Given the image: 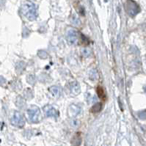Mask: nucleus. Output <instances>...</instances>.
Returning <instances> with one entry per match:
<instances>
[{
  "mask_svg": "<svg viewBox=\"0 0 146 146\" xmlns=\"http://www.w3.org/2000/svg\"><path fill=\"white\" fill-rule=\"evenodd\" d=\"M28 78H29V79H31V80H27V81L29 82V84H34V82H35V76H30Z\"/></svg>",
  "mask_w": 146,
  "mask_h": 146,
  "instance_id": "f3484780",
  "label": "nucleus"
},
{
  "mask_svg": "<svg viewBox=\"0 0 146 146\" xmlns=\"http://www.w3.org/2000/svg\"><path fill=\"white\" fill-rule=\"evenodd\" d=\"M90 77L92 80H95V79H98V73L96 70H91L90 72Z\"/></svg>",
  "mask_w": 146,
  "mask_h": 146,
  "instance_id": "ddd939ff",
  "label": "nucleus"
},
{
  "mask_svg": "<svg viewBox=\"0 0 146 146\" xmlns=\"http://www.w3.org/2000/svg\"><path fill=\"white\" fill-rule=\"evenodd\" d=\"M73 145L74 146H79L81 145L82 139H81V134L80 133H76L74 136L72 140H71Z\"/></svg>",
  "mask_w": 146,
  "mask_h": 146,
  "instance_id": "6e6552de",
  "label": "nucleus"
},
{
  "mask_svg": "<svg viewBox=\"0 0 146 146\" xmlns=\"http://www.w3.org/2000/svg\"><path fill=\"white\" fill-rule=\"evenodd\" d=\"M125 11L130 16H135L140 11L139 5L133 0H127L125 3Z\"/></svg>",
  "mask_w": 146,
  "mask_h": 146,
  "instance_id": "f03ea898",
  "label": "nucleus"
},
{
  "mask_svg": "<svg viewBox=\"0 0 146 146\" xmlns=\"http://www.w3.org/2000/svg\"><path fill=\"white\" fill-rule=\"evenodd\" d=\"M43 111H44L45 115H46V117L56 118L58 115V112H57V110H55L52 106H49V105L43 107Z\"/></svg>",
  "mask_w": 146,
  "mask_h": 146,
  "instance_id": "423d86ee",
  "label": "nucleus"
},
{
  "mask_svg": "<svg viewBox=\"0 0 146 146\" xmlns=\"http://www.w3.org/2000/svg\"><path fill=\"white\" fill-rule=\"evenodd\" d=\"M50 92L52 93L54 96L55 97H59L60 95V90L58 87L57 86H52L49 89Z\"/></svg>",
  "mask_w": 146,
  "mask_h": 146,
  "instance_id": "9d476101",
  "label": "nucleus"
},
{
  "mask_svg": "<svg viewBox=\"0 0 146 146\" xmlns=\"http://www.w3.org/2000/svg\"><path fill=\"white\" fill-rule=\"evenodd\" d=\"M21 13L29 21H34L38 17L37 7L34 3L26 1L21 5Z\"/></svg>",
  "mask_w": 146,
  "mask_h": 146,
  "instance_id": "f257e3e1",
  "label": "nucleus"
},
{
  "mask_svg": "<svg viewBox=\"0 0 146 146\" xmlns=\"http://www.w3.org/2000/svg\"><path fill=\"white\" fill-rule=\"evenodd\" d=\"M70 90L72 94H74V96H77L80 93V86H79V83L76 82L70 83Z\"/></svg>",
  "mask_w": 146,
  "mask_h": 146,
  "instance_id": "0eeeda50",
  "label": "nucleus"
},
{
  "mask_svg": "<svg viewBox=\"0 0 146 146\" xmlns=\"http://www.w3.org/2000/svg\"><path fill=\"white\" fill-rule=\"evenodd\" d=\"M66 39L70 44H76L79 41V33L76 29L70 28L66 33Z\"/></svg>",
  "mask_w": 146,
  "mask_h": 146,
  "instance_id": "39448f33",
  "label": "nucleus"
},
{
  "mask_svg": "<svg viewBox=\"0 0 146 146\" xmlns=\"http://www.w3.org/2000/svg\"><path fill=\"white\" fill-rule=\"evenodd\" d=\"M5 82H6L5 79L4 77H2V76H0V86L4 85V84H5Z\"/></svg>",
  "mask_w": 146,
  "mask_h": 146,
  "instance_id": "dca6fc26",
  "label": "nucleus"
},
{
  "mask_svg": "<svg viewBox=\"0 0 146 146\" xmlns=\"http://www.w3.org/2000/svg\"><path fill=\"white\" fill-rule=\"evenodd\" d=\"M97 93H98V96L100 98H102V99L105 98L104 91V89L102 87H98L97 88Z\"/></svg>",
  "mask_w": 146,
  "mask_h": 146,
  "instance_id": "f8f14e48",
  "label": "nucleus"
},
{
  "mask_svg": "<svg viewBox=\"0 0 146 146\" xmlns=\"http://www.w3.org/2000/svg\"><path fill=\"white\" fill-rule=\"evenodd\" d=\"M27 114L29 120L32 123L39 122L40 119V112L38 107L31 106L27 110Z\"/></svg>",
  "mask_w": 146,
  "mask_h": 146,
  "instance_id": "7ed1b4c3",
  "label": "nucleus"
},
{
  "mask_svg": "<svg viewBox=\"0 0 146 146\" xmlns=\"http://www.w3.org/2000/svg\"><path fill=\"white\" fill-rule=\"evenodd\" d=\"M11 122L13 125L19 128L23 127L24 124H25V120H24L22 114H21L19 112H18V111H16L13 113V117H11Z\"/></svg>",
  "mask_w": 146,
  "mask_h": 146,
  "instance_id": "20e7f679",
  "label": "nucleus"
},
{
  "mask_svg": "<svg viewBox=\"0 0 146 146\" xmlns=\"http://www.w3.org/2000/svg\"><path fill=\"white\" fill-rule=\"evenodd\" d=\"M81 110L79 107L76 106V105H71L70 107V113L71 114L72 116L75 117L77 115H79V112H80Z\"/></svg>",
  "mask_w": 146,
  "mask_h": 146,
  "instance_id": "1a4fd4ad",
  "label": "nucleus"
},
{
  "mask_svg": "<svg viewBox=\"0 0 146 146\" xmlns=\"http://www.w3.org/2000/svg\"><path fill=\"white\" fill-rule=\"evenodd\" d=\"M82 53L83 56L84 57H89L90 55V54H91V52H90V50L88 49V48H84V49L82 50Z\"/></svg>",
  "mask_w": 146,
  "mask_h": 146,
  "instance_id": "4468645a",
  "label": "nucleus"
},
{
  "mask_svg": "<svg viewBox=\"0 0 146 146\" xmlns=\"http://www.w3.org/2000/svg\"><path fill=\"white\" fill-rule=\"evenodd\" d=\"M138 116H139V117L140 119H143V120L145 119L146 118V110L145 111H143V112H139V115H138Z\"/></svg>",
  "mask_w": 146,
  "mask_h": 146,
  "instance_id": "2eb2a0df",
  "label": "nucleus"
},
{
  "mask_svg": "<svg viewBox=\"0 0 146 146\" xmlns=\"http://www.w3.org/2000/svg\"><path fill=\"white\" fill-rule=\"evenodd\" d=\"M102 109V103H98L96 104H95L91 109V111L93 113H97V112H99Z\"/></svg>",
  "mask_w": 146,
  "mask_h": 146,
  "instance_id": "9b49d317",
  "label": "nucleus"
}]
</instances>
